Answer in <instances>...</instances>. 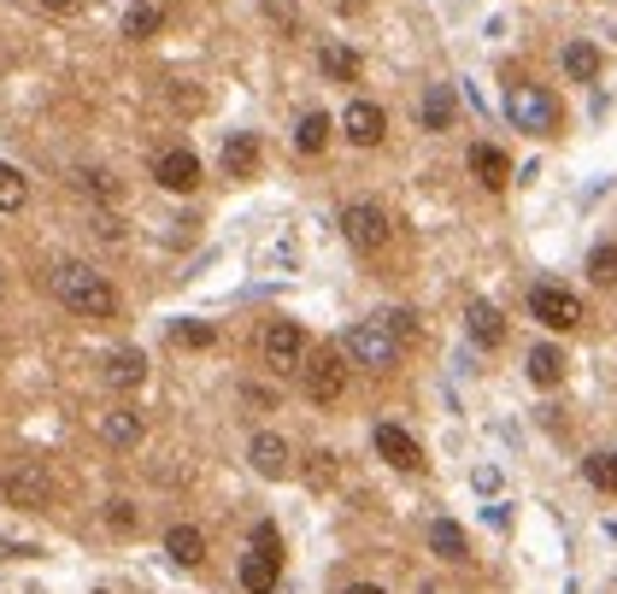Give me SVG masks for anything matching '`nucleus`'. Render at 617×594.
Wrapping results in <instances>:
<instances>
[{
	"label": "nucleus",
	"instance_id": "nucleus-1",
	"mask_svg": "<svg viewBox=\"0 0 617 594\" xmlns=\"http://www.w3.org/2000/svg\"><path fill=\"white\" fill-rule=\"evenodd\" d=\"M54 295H59V307H71L77 318H118V288L100 277L95 265H82V260H65L54 265Z\"/></svg>",
	"mask_w": 617,
	"mask_h": 594
},
{
	"label": "nucleus",
	"instance_id": "nucleus-2",
	"mask_svg": "<svg viewBox=\"0 0 617 594\" xmlns=\"http://www.w3.org/2000/svg\"><path fill=\"white\" fill-rule=\"evenodd\" d=\"M341 348H348V360H353V365H371V371L400 365V353H406V342L388 330V318H359Z\"/></svg>",
	"mask_w": 617,
	"mask_h": 594
},
{
	"label": "nucleus",
	"instance_id": "nucleus-3",
	"mask_svg": "<svg viewBox=\"0 0 617 594\" xmlns=\"http://www.w3.org/2000/svg\"><path fill=\"white\" fill-rule=\"evenodd\" d=\"M506 118L529 135H559V100L541 89V82H518L506 89Z\"/></svg>",
	"mask_w": 617,
	"mask_h": 594
},
{
	"label": "nucleus",
	"instance_id": "nucleus-4",
	"mask_svg": "<svg viewBox=\"0 0 617 594\" xmlns=\"http://www.w3.org/2000/svg\"><path fill=\"white\" fill-rule=\"evenodd\" d=\"M277 571H283V536H277V524H260V530H253V548L242 553V588L271 594L277 588Z\"/></svg>",
	"mask_w": 617,
	"mask_h": 594
},
{
	"label": "nucleus",
	"instance_id": "nucleus-5",
	"mask_svg": "<svg viewBox=\"0 0 617 594\" xmlns=\"http://www.w3.org/2000/svg\"><path fill=\"white\" fill-rule=\"evenodd\" d=\"M0 495H7L12 506H24V513H42L47 501H54V471H47L42 460H19L0 477Z\"/></svg>",
	"mask_w": 617,
	"mask_h": 594
},
{
	"label": "nucleus",
	"instance_id": "nucleus-6",
	"mask_svg": "<svg viewBox=\"0 0 617 594\" xmlns=\"http://www.w3.org/2000/svg\"><path fill=\"white\" fill-rule=\"evenodd\" d=\"M300 383H306V400L312 406H335L341 388H348V360L335 348H323L312 360H300Z\"/></svg>",
	"mask_w": 617,
	"mask_h": 594
},
{
	"label": "nucleus",
	"instance_id": "nucleus-7",
	"mask_svg": "<svg viewBox=\"0 0 617 594\" xmlns=\"http://www.w3.org/2000/svg\"><path fill=\"white\" fill-rule=\"evenodd\" d=\"M341 235H348L359 253H383L388 235H394V224H388V212L376 207V200H353V207L341 212Z\"/></svg>",
	"mask_w": 617,
	"mask_h": 594
},
{
	"label": "nucleus",
	"instance_id": "nucleus-8",
	"mask_svg": "<svg viewBox=\"0 0 617 594\" xmlns=\"http://www.w3.org/2000/svg\"><path fill=\"white\" fill-rule=\"evenodd\" d=\"M529 312H536V324H547V330H576L582 324V300L571 295V288H559V283L529 288Z\"/></svg>",
	"mask_w": 617,
	"mask_h": 594
},
{
	"label": "nucleus",
	"instance_id": "nucleus-9",
	"mask_svg": "<svg viewBox=\"0 0 617 594\" xmlns=\"http://www.w3.org/2000/svg\"><path fill=\"white\" fill-rule=\"evenodd\" d=\"M260 353H265L271 371H300V360H306V330L295 324V318H271L265 336H260Z\"/></svg>",
	"mask_w": 617,
	"mask_h": 594
},
{
	"label": "nucleus",
	"instance_id": "nucleus-10",
	"mask_svg": "<svg viewBox=\"0 0 617 594\" xmlns=\"http://www.w3.org/2000/svg\"><path fill=\"white\" fill-rule=\"evenodd\" d=\"M153 183L170 189V195H195L200 189V160L188 154V147H170V154L153 160Z\"/></svg>",
	"mask_w": 617,
	"mask_h": 594
},
{
	"label": "nucleus",
	"instance_id": "nucleus-11",
	"mask_svg": "<svg viewBox=\"0 0 617 594\" xmlns=\"http://www.w3.org/2000/svg\"><path fill=\"white\" fill-rule=\"evenodd\" d=\"M341 130H348L353 147H376V142H383V130H388V112L376 107V100H353V107L341 112Z\"/></svg>",
	"mask_w": 617,
	"mask_h": 594
},
{
	"label": "nucleus",
	"instance_id": "nucleus-12",
	"mask_svg": "<svg viewBox=\"0 0 617 594\" xmlns=\"http://www.w3.org/2000/svg\"><path fill=\"white\" fill-rule=\"evenodd\" d=\"M376 453L394 465V471H418L423 465V453H418V441H411L400 424H376Z\"/></svg>",
	"mask_w": 617,
	"mask_h": 594
},
{
	"label": "nucleus",
	"instance_id": "nucleus-13",
	"mask_svg": "<svg viewBox=\"0 0 617 594\" xmlns=\"http://www.w3.org/2000/svg\"><path fill=\"white\" fill-rule=\"evenodd\" d=\"M453 112H459V95L448 89V82H430L423 100H418V124L430 135H441V130H453Z\"/></svg>",
	"mask_w": 617,
	"mask_h": 594
},
{
	"label": "nucleus",
	"instance_id": "nucleus-14",
	"mask_svg": "<svg viewBox=\"0 0 617 594\" xmlns=\"http://www.w3.org/2000/svg\"><path fill=\"white\" fill-rule=\"evenodd\" d=\"M247 460H253V471H260V477H271V483L288 477V465H295V460H288V441H283V436H271V430L253 436Z\"/></svg>",
	"mask_w": 617,
	"mask_h": 594
},
{
	"label": "nucleus",
	"instance_id": "nucleus-15",
	"mask_svg": "<svg viewBox=\"0 0 617 594\" xmlns=\"http://www.w3.org/2000/svg\"><path fill=\"white\" fill-rule=\"evenodd\" d=\"M465 330H471L476 348H500V342H506V318H500V307H494V300H471Z\"/></svg>",
	"mask_w": 617,
	"mask_h": 594
},
{
	"label": "nucleus",
	"instance_id": "nucleus-16",
	"mask_svg": "<svg viewBox=\"0 0 617 594\" xmlns=\"http://www.w3.org/2000/svg\"><path fill=\"white\" fill-rule=\"evenodd\" d=\"M142 383H147V360L135 348H124V353H112V360H107V388H118V395H135Z\"/></svg>",
	"mask_w": 617,
	"mask_h": 594
},
{
	"label": "nucleus",
	"instance_id": "nucleus-17",
	"mask_svg": "<svg viewBox=\"0 0 617 594\" xmlns=\"http://www.w3.org/2000/svg\"><path fill=\"white\" fill-rule=\"evenodd\" d=\"M100 436H107L112 448H135V441L147 436V418H142V413H130V406H118V413L100 418Z\"/></svg>",
	"mask_w": 617,
	"mask_h": 594
},
{
	"label": "nucleus",
	"instance_id": "nucleus-18",
	"mask_svg": "<svg viewBox=\"0 0 617 594\" xmlns=\"http://www.w3.org/2000/svg\"><path fill=\"white\" fill-rule=\"evenodd\" d=\"M471 172L483 177L488 189H506V183H511V160H506L494 142H476V147H471Z\"/></svg>",
	"mask_w": 617,
	"mask_h": 594
},
{
	"label": "nucleus",
	"instance_id": "nucleus-19",
	"mask_svg": "<svg viewBox=\"0 0 617 594\" xmlns=\"http://www.w3.org/2000/svg\"><path fill=\"white\" fill-rule=\"evenodd\" d=\"M224 172L230 177H260V135H230L224 142Z\"/></svg>",
	"mask_w": 617,
	"mask_h": 594
},
{
	"label": "nucleus",
	"instance_id": "nucleus-20",
	"mask_svg": "<svg viewBox=\"0 0 617 594\" xmlns=\"http://www.w3.org/2000/svg\"><path fill=\"white\" fill-rule=\"evenodd\" d=\"M165 30V0H135V7L124 12V36L130 42H147Z\"/></svg>",
	"mask_w": 617,
	"mask_h": 594
},
{
	"label": "nucleus",
	"instance_id": "nucleus-21",
	"mask_svg": "<svg viewBox=\"0 0 617 594\" xmlns=\"http://www.w3.org/2000/svg\"><path fill=\"white\" fill-rule=\"evenodd\" d=\"M165 553L177 559V565H200L206 559V536L195 524H177V530H165Z\"/></svg>",
	"mask_w": 617,
	"mask_h": 594
},
{
	"label": "nucleus",
	"instance_id": "nucleus-22",
	"mask_svg": "<svg viewBox=\"0 0 617 594\" xmlns=\"http://www.w3.org/2000/svg\"><path fill=\"white\" fill-rule=\"evenodd\" d=\"M430 553L448 559V565H459V559L471 553V548H465V530H459L453 518H436V524H430Z\"/></svg>",
	"mask_w": 617,
	"mask_h": 594
},
{
	"label": "nucleus",
	"instance_id": "nucleus-23",
	"mask_svg": "<svg viewBox=\"0 0 617 594\" xmlns=\"http://www.w3.org/2000/svg\"><path fill=\"white\" fill-rule=\"evenodd\" d=\"M330 112H306L300 124H295V147L300 154H323V147H330Z\"/></svg>",
	"mask_w": 617,
	"mask_h": 594
},
{
	"label": "nucleus",
	"instance_id": "nucleus-24",
	"mask_svg": "<svg viewBox=\"0 0 617 594\" xmlns=\"http://www.w3.org/2000/svg\"><path fill=\"white\" fill-rule=\"evenodd\" d=\"M564 377V353L553 348V342H541L536 353H529V383H536V388H553Z\"/></svg>",
	"mask_w": 617,
	"mask_h": 594
},
{
	"label": "nucleus",
	"instance_id": "nucleus-25",
	"mask_svg": "<svg viewBox=\"0 0 617 594\" xmlns=\"http://www.w3.org/2000/svg\"><path fill=\"white\" fill-rule=\"evenodd\" d=\"M564 77H571V82H594L599 77V47L594 42H571V47H564Z\"/></svg>",
	"mask_w": 617,
	"mask_h": 594
},
{
	"label": "nucleus",
	"instance_id": "nucleus-26",
	"mask_svg": "<svg viewBox=\"0 0 617 594\" xmlns=\"http://www.w3.org/2000/svg\"><path fill=\"white\" fill-rule=\"evenodd\" d=\"M24 200H30L24 172H19V165H0V212H19Z\"/></svg>",
	"mask_w": 617,
	"mask_h": 594
},
{
	"label": "nucleus",
	"instance_id": "nucleus-27",
	"mask_svg": "<svg viewBox=\"0 0 617 594\" xmlns=\"http://www.w3.org/2000/svg\"><path fill=\"white\" fill-rule=\"evenodd\" d=\"M318 65H323V77H335V82H353L359 77V54H353V47H323Z\"/></svg>",
	"mask_w": 617,
	"mask_h": 594
},
{
	"label": "nucleus",
	"instance_id": "nucleus-28",
	"mask_svg": "<svg viewBox=\"0 0 617 594\" xmlns=\"http://www.w3.org/2000/svg\"><path fill=\"white\" fill-rule=\"evenodd\" d=\"M588 277L599 288H617V248H594L588 253Z\"/></svg>",
	"mask_w": 617,
	"mask_h": 594
},
{
	"label": "nucleus",
	"instance_id": "nucleus-29",
	"mask_svg": "<svg viewBox=\"0 0 617 594\" xmlns=\"http://www.w3.org/2000/svg\"><path fill=\"white\" fill-rule=\"evenodd\" d=\"M306 483H312V488H330V483H335V453H312V465H306Z\"/></svg>",
	"mask_w": 617,
	"mask_h": 594
},
{
	"label": "nucleus",
	"instance_id": "nucleus-30",
	"mask_svg": "<svg viewBox=\"0 0 617 594\" xmlns=\"http://www.w3.org/2000/svg\"><path fill=\"white\" fill-rule=\"evenodd\" d=\"M77 189H82V195H100V200H112V195H118V183H112L107 172H77Z\"/></svg>",
	"mask_w": 617,
	"mask_h": 594
},
{
	"label": "nucleus",
	"instance_id": "nucleus-31",
	"mask_svg": "<svg viewBox=\"0 0 617 594\" xmlns=\"http://www.w3.org/2000/svg\"><path fill=\"white\" fill-rule=\"evenodd\" d=\"M107 524H112V530H135V506L130 501H107Z\"/></svg>",
	"mask_w": 617,
	"mask_h": 594
},
{
	"label": "nucleus",
	"instance_id": "nucleus-32",
	"mask_svg": "<svg viewBox=\"0 0 617 594\" xmlns=\"http://www.w3.org/2000/svg\"><path fill=\"white\" fill-rule=\"evenodd\" d=\"M383 318H388V330L400 336V342H411V336H418V318H411V312H383Z\"/></svg>",
	"mask_w": 617,
	"mask_h": 594
},
{
	"label": "nucleus",
	"instance_id": "nucleus-33",
	"mask_svg": "<svg viewBox=\"0 0 617 594\" xmlns=\"http://www.w3.org/2000/svg\"><path fill=\"white\" fill-rule=\"evenodd\" d=\"M177 342H188V348H206V342H212V324H177Z\"/></svg>",
	"mask_w": 617,
	"mask_h": 594
},
{
	"label": "nucleus",
	"instance_id": "nucleus-34",
	"mask_svg": "<svg viewBox=\"0 0 617 594\" xmlns=\"http://www.w3.org/2000/svg\"><path fill=\"white\" fill-rule=\"evenodd\" d=\"M47 12H59V19H77V12H89L95 0H42Z\"/></svg>",
	"mask_w": 617,
	"mask_h": 594
},
{
	"label": "nucleus",
	"instance_id": "nucleus-35",
	"mask_svg": "<svg viewBox=\"0 0 617 594\" xmlns=\"http://www.w3.org/2000/svg\"><path fill=\"white\" fill-rule=\"evenodd\" d=\"M606 488H617V453H606Z\"/></svg>",
	"mask_w": 617,
	"mask_h": 594
},
{
	"label": "nucleus",
	"instance_id": "nucleus-36",
	"mask_svg": "<svg viewBox=\"0 0 617 594\" xmlns=\"http://www.w3.org/2000/svg\"><path fill=\"white\" fill-rule=\"evenodd\" d=\"M348 594H388V588H376V583H353Z\"/></svg>",
	"mask_w": 617,
	"mask_h": 594
}]
</instances>
